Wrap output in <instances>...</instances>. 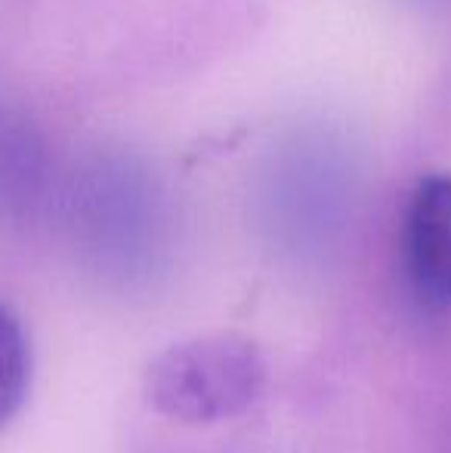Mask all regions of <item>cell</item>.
<instances>
[{"mask_svg":"<svg viewBox=\"0 0 451 453\" xmlns=\"http://www.w3.org/2000/svg\"><path fill=\"white\" fill-rule=\"evenodd\" d=\"M417 6H439V4H448V0H411Z\"/></svg>","mask_w":451,"mask_h":453,"instance_id":"5","label":"cell"},{"mask_svg":"<svg viewBox=\"0 0 451 453\" xmlns=\"http://www.w3.org/2000/svg\"><path fill=\"white\" fill-rule=\"evenodd\" d=\"M263 380L253 342L235 334L192 336L155 355L145 370V398L161 417L201 426L245 413Z\"/></svg>","mask_w":451,"mask_h":453,"instance_id":"1","label":"cell"},{"mask_svg":"<svg viewBox=\"0 0 451 453\" xmlns=\"http://www.w3.org/2000/svg\"><path fill=\"white\" fill-rule=\"evenodd\" d=\"M402 263L415 299L451 311V176L430 173L415 185L402 219Z\"/></svg>","mask_w":451,"mask_h":453,"instance_id":"2","label":"cell"},{"mask_svg":"<svg viewBox=\"0 0 451 453\" xmlns=\"http://www.w3.org/2000/svg\"><path fill=\"white\" fill-rule=\"evenodd\" d=\"M31 386V346L19 318L0 303V429L22 407Z\"/></svg>","mask_w":451,"mask_h":453,"instance_id":"4","label":"cell"},{"mask_svg":"<svg viewBox=\"0 0 451 453\" xmlns=\"http://www.w3.org/2000/svg\"><path fill=\"white\" fill-rule=\"evenodd\" d=\"M50 157L37 127L0 93V222H22L47 197Z\"/></svg>","mask_w":451,"mask_h":453,"instance_id":"3","label":"cell"}]
</instances>
